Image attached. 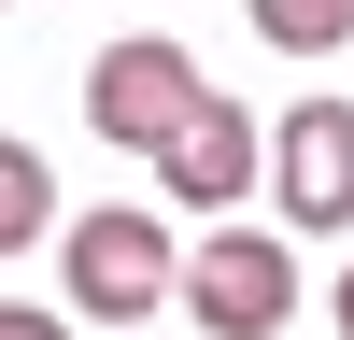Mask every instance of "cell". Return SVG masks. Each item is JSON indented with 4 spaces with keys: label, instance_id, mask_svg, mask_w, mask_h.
Segmentation results:
<instances>
[{
    "label": "cell",
    "instance_id": "1",
    "mask_svg": "<svg viewBox=\"0 0 354 340\" xmlns=\"http://www.w3.org/2000/svg\"><path fill=\"white\" fill-rule=\"evenodd\" d=\"M57 283H71L85 326H142V312H170L185 255H170V227H156V213H128V198H113V213H85V227H71Z\"/></svg>",
    "mask_w": 354,
    "mask_h": 340
},
{
    "label": "cell",
    "instance_id": "2",
    "mask_svg": "<svg viewBox=\"0 0 354 340\" xmlns=\"http://www.w3.org/2000/svg\"><path fill=\"white\" fill-rule=\"evenodd\" d=\"M170 298H185L213 340H270L283 312H298V255H283L270 227H213V241L185 255V283H170Z\"/></svg>",
    "mask_w": 354,
    "mask_h": 340
},
{
    "label": "cell",
    "instance_id": "3",
    "mask_svg": "<svg viewBox=\"0 0 354 340\" xmlns=\"http://www.w3.org/2000/svg\"><path fill=\"white\" fill-rule=\"evenodd\" d=\"M85 113H100V142H142V156H156V142L198 113V57L170 43V28H128V43L85 71Z\"/></svg>",
    "mask_w": 354,
    "mask_h": 340
},
{
    "label": "cell",
    "instance_id": "4",
    "mask_svg": "<svg viewBox=\"0 0 354 340\" xmlns=\"http://www.w3.org/2000/svg\"><path fill=\"white\" fill-rule=\"evenodd\" d=\"M255 170H270V128H255V113L227 100V85H198V113L156 142V185L185 198V213H227V198H241Z\"/></svg>",
    "mask_w": 354,
    "mask_h": 340
},
{
    "label": "cell",
    "instance_id": "5",
    "mask_svg": "<svg viewBox=\"0 0 354 340\" xmlns=\"http://www.w3.org/2000/svg\"><path fill=\"white\" fill-rule=\"evenodd\" d=\"M270 185L298 227H354V100H298L270 128Z\"/></svg>",
    "mask_w": 354,
    "mask_h": 340
},
{
    "label": "cell",
    "instance_id": "6",
    "mask_svg": "<svg viewBox=\"0 0 354 340\" xmlns=\"http://www.w3.org/2000/svg\"><path fill=\"white\" fill-rule=\"evenodd\" d=\"M43 227H57V170L28 156V142H0V255H28Z\"/></svg>",
    "mask_w": 354,
    "mask_h": 340
},
{
    "label": "cell",
    "instance_id": "7",
    "mask_svg": "<svg viewBox=\"0 0 354 340\" xmlns=\"http://www.w3.org/2000/svg\"><path fill=\"white\" fill-rule=\"evenodd\" d=\"M241 15H255V43H283V57L354 43V0H241Z\"/></svg>",
    "mask_w": 354,
    "mask_h": 340
},
{
    "label": "cell",
    "instance_id": "8",
    "mask_svg": "<svg viewBox=\"0 0 354 340\" xmlns=\"http://www.w3.org/2000/svg\"><path fill=\"white\" fill-rule=\"evenodd\" d=\"M0 340H71V312H28V298H0Z\"/></svg>",
    "mask_w": 354,
    "mask_h": 340
},
{
    "label": "cell",
    "instance_id": "9",
    "mask_svg": "<svg viewBox=\"0 0 354 340\" xmlns=\"http://www.w3.org/2000/svg\"><path fill=\"white\" fill-rule=\"evenodd\" d=\"M326 312H340V340H354V270H340V298H326Z\"/></svg>",
    "mask_w": 354,
    "mask_h": 340
}]
</instances>
